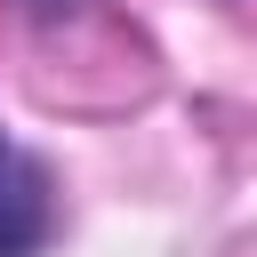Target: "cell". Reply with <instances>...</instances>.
Returning a JSON list of instances; mask_svg holds the SVG:
<instances>
[{
    "mask_svg": "<svg viewBox=\"0 0 257 257\" xmlns=\"http://www.w3.org/2000/svg\"><path fill=\"white\" fill-rule=\"evenodd\" d=\"M48 225V201H40V169L32 161H0V257H24Z\"/></svg>",
    "mask_w": 257,
    "mask_h": 257,
    "instance_id": "obj_1",
    "label": "cell"
},
{
    "mask_svg": "<svg viewBox=\"0 0 257 257\" xmlns=\"http://www.w3.org/2000/svg\"><path fill=\"white\" fill-rule=\"evenodd\" d=\"M0 161H8V145H0Z\"/></svg>",
    "mask_w": 257,
    "mask_h": 257,
    "instance_id": "obj_2",
    "label": "cell"
}]
</instances>
